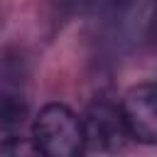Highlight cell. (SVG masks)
Segmentation results:
<instances>
[{"mask_svg": "<svg viewBox=\"0 0 157 157\" xmlns=\"http://www.w3.org/2000/svg\"><path fill=\"white\" fill-rule=\"evenodd\" d=\"M32 145L42 157H83V120L64 103H47L32 120Z\"/></svg>", "mask_w": 157, "mask_h": 157, "instance_id": "obj_1", "label": "cell"}, {"mask_svg": "<svg viewBox=\"0 0 157 157\" xmlns=\"http://www.w3.org/2000/svg\"><path fill=\"white\" fill-rule=\"evenodd\" d=\"M120 115L132 140L157 145V83H137L125 91Z\"/></svg>", "mask_w": 157, "mask_h": 157, "instance_id": "obj_2", "label": "cell"}, {"mask_svg": "<svg viewBox=\"0 0 157 157\" xmlns=\"http://www.w3.org/2000/svg\"><path fill=\"white\" fill-rule=\"evenodd\" d=\"M83 132H86L88 147H93L98 152H108V155L120 152L130 140L120 108L108 101H98L88 108V113L83 118Z\"/></svg>", "mask_w": 157, "mask_h": 157, "instance_id": "obj_3", "label": "cell"}, {"mask_svg": "<svg viewBox=\"0 0 157 157\" xmlns=\"http://www.w3.org/2000/svg\"><path fill=\"white\" fill-rule=\"evenodd\" d=\"M27 118V101L10 91L0 88V132H15Z\"/></svg>", "mask_w": 157, "mask_h": 157, "instance_id": "obj_4", "label": "cell"}, {"mask_svg": "<svg viewBox=\"0 0 157 157\" xmlns=\"http://www.w3.org/2000/svg\"><path fill=\"white\" fill-rule=\"evenodd\" d=\"M0 157H42L37 152V147L17 135H7L0 140Z\"/></svg>", "mask_w": 157, "mask_h": 157, "instance_id": "obj_5", "label": "cell"}]
</instances>
